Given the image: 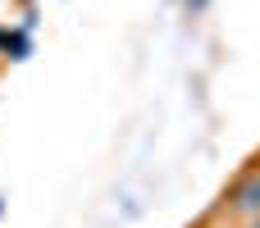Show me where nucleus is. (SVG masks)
Returning a JSON list of instances; mask_svg holds the SVG:
<instances>
[{"instance_id": "nucleus-1", "label": "nucleus", "mask_w": 260, "mask_h": 228, "mask_svg": "<svg viewBox=\"0 0 260 228\" xmlns=\"http://www.w3.org/2000/svg\"><path fill=\"white\" fill-rule=\"evenodd\" d=\"M224 210H229L238 224H256V219H260V169L242 174V178L229 187V197H224Z\"/></svg>"}, {"instance_id": "nucleus-2", "label": "nucleus", "mask_w": 260, "mask_h": 228, "mask_svg": "<svg viewBox=\"0 0 260 228\" xmlns=\"http://www.w3.org/2000/svg\"><path fill=\"white\" fill-rule=\"evenodd\" d=\"M242 228H260V219H256V224H242Z\"/></svg>"}]
</instances>
